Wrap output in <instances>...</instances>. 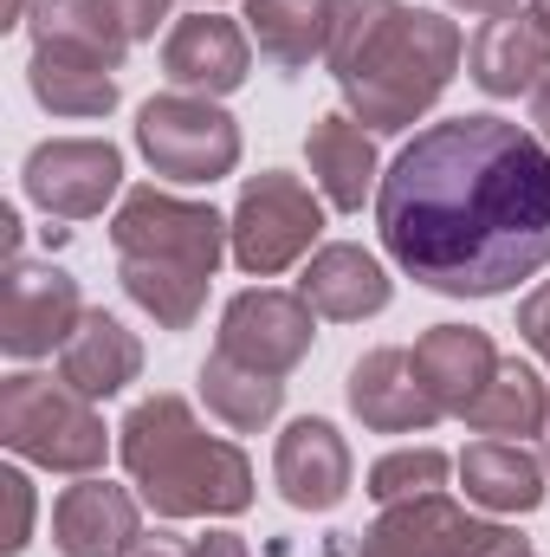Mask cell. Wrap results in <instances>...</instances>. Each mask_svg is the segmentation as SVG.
<instances>
[{
  "mask_svg": "<svg viewBox=\"0 0 550 557\" xmlns=\"http://www.w3.org/2000/svg\"><path fill=\"white\" fill-rule=\"evenodd\" d=\"M137 376H142L137 331H124L111 311H85L78 331H72L65 350H59V383L78 389L85 403H111V396H124Z\"/></svg>",
  "mask_w": 550,
  "mask_h": 557,
  "instance_id": "15",
  "label": "cell"
},
{
  "mask_svg": "<svg viewBox=\"0 0 550 557\" xmlns=\"http://www.w3.org/2000/svg\"><path fill=\"white\" fill-rule=\"evenodd\" d=\"M234 260H240V273L253 278H273L285 267H298L311 247H317V234H324V208H317V195L298 182V175H253L247 188H240V201H234Z\"/></svg>",
  "mask_w": 550,
  "mask_h": 557,
  "instance_id": "7",
  "label": "cell"
},
{
  "mask_svg": "<svg viewBox=\"0 0 550 557\" xmlns=\"http://www.w3.org/2000/svg\"><path fill=\"white\" fill-rule=\"evenodd\" d=\"M201 403L227 421L234 434H260V428H273L278 403H285V376H266V370L234 363L227 350H214L201 363Z\"/></svg>",
  "mask_w": 550,
  "mask_h": 557,
  "instance_id": "25",
  "label": "cell"
},
{
  "mask_svg": "<svg viewBox=\"0 0 550 557\" xmlns=\"http://www.w3.org/2000/svg\"><path fill=\"white\" fill-rule=\"evenodd\" d=\"M142 539V512L130 486H111L98 473H78V486L52 506V545L65 557H124Z\"/></svg>",
  "mask_w": 550,
  "mask_h": 557,
  "instance_id": "13",
  "label": "cell"
},
{
  "mask_svg": "<svg viewBox=\"0 0 550 557\" xmlns=\"http://www.w3.org/2000/svg\"><path fill=\"white\" fill-rule=\"evenodd\" d=\"M545 467H550V421H545Z\"/></svg>",
  "mask_w": 550,
  "mask_h": 557,
  "instance_id": "37",
  "label": "cell"
},
{
  "mask_svg": "<svg viewBox=\"0 0 550 557\" xmlns=\"http://www.w3.org/2000/svg\"><path fill=\"white\" fill-rule=\"evenodd\" d=\"M337 0H247V33L278 72H304L311 59L330 52Z\"/></svg>",
  "mask_w": 550,
  "mask_h": 557,
  "instance_id": "23",
  "label": "cell"
},
{
  "mask_svg": "<svg viewBox=\"0 0 550 557\" xmlns=\"http://www.w3.org/2000/svg\"><path fill=\"white\" fill-rule=\"evenodd\" d=\"M124 473L155 519H234L253 506V467L234 441L208 434L168 389L142 396L117 428Z\"/></svg>",
  "mask_w": 550,
  "mask_h": 557,
  "instance_id": "3",
  "label": "cell"
},
{
  "mask_svg": "<svg viewBox=\"0 0 550 557\" xmlns=\"http://www.w3.org/2000/svg\"><path fill=\"white\" fill-rule=\"evenodd\" d=\"M111 7H117V20H124L130 39H155V26L168 20V0H111Z\"/></svg>",
  "mask_w": 550,
  "mask_h": 557,
  "instance_id": "31",
  "label": "cell"
},
{
  "mask_svg": "<svg viewBox=\"0 0 550 557\" xmlns=\"http://www.w3.org/2000/svg\"><path fill=\"white\" fill-rule=\"evenodd\" d=\"M466 65H473V85L486 98H518V91H538L550 78V39L532 13L525 20L505 13V20H492V26L473 33Z\"/></svg>",
  "mask_w": 550,
  "mask_h": 557,
  "instance_id": "20",
  "label": "cell"
},
{
  "mask_svg": "<svg viewBox=\"0 0 550 557\" xmlns=\"http://www.w3.org/2000/svg\"><path fill=\"white\" fill-rule=\"evenodd\" d=\"M304 305L330 324H357V318H376L389 305V267L370 253V247H317L311 267L298 278Z\"/></svg>",
  "mask_w": 550,
  "mask_h": 557,
  "instance_id": "17",
  "label": "cell"
},
{
  "mask_svg": "<svg viewBox=\"0 0 550 557\" xmlns=\"http://www.w3.org/2000/svg\"><path fill=\"white\" fill-rule=\"evenodd\" d=\"M389 260L440 298H499L550 267V149L512 117H447L383 169Z\"/></svg>",
  "mask_w": 550,
  "mask_h": 557,
  "instance_id": "1",
  "label": "cell"
},
{
  "mask_svg": "<svg viewBox=\"0 0 550 557\" xmlns=\"http://www.w3.org/2000/svg\"><path fill=\"white\" fill-rule=\"evenodd\" d=\"M317 337V311L304 305V292H278V285H253L221 311V344L234 363H253L266 376H291L311 357Z\"/></svg>",
  "mask_w": 550,
  "mask_h": 557,
  "instance_id": "9",
  "label": "cell"
},
{
  "mask_svg": "<svg viewBox=\"0 0 550 557\" xmlns=\"http://www.w3.org/2000/svg\"><path fill=\"white\" fill-rule=\"evenodd\" d=\"M460 26L402 7V0H337V26H330V78L350 104V117L370 137H396L414 131V117L434 111V98L447 91V78L460 72Z\"/></svg>",
  "mask_w": 550,
  "mask_h": 557,
  "instance_id": "2",
  "label": "cell"
},
{
  "mask_svg": "<svg viewBox=\"0 0 550 557\" xmlns=\"http://www.w3.org/2000/svg\"><path fill=\"white\" fill-rule=\"evenodd\" d=\"M466 421L479 428V434H492V441H525V434H545L550 421V389L545 376L532 370V363H518V357H499V370H492V383L479 389V403L466 409Z\"/></svg>",
  "mask_w": 550,
  "mask_h": 557,
  "instance_id": "24",
  "label": "cell"
},
{
  "mask_svg": "<svg viewBox=\"0 0 550 557\" xmlns=\"http://www.w3.org/2000/svg\"><path fill=\"white\" fill-rule=\"evenodd\" d=\"M26 85L52 117H111L117 111V72L65 59V52H33Z\"/></svg>",
  "mask_w": 550,
  "mask_h": 557,
  "instance_id": "26",
  "label": "cell"
},
{
  "mask_svg": "<svg viewBox=\"0 0 550 557\" xmlns=\"http://www.w3.org/2000/svg\"><path fill=\"white\" fill-rule=\"evenodd\" d=\"M545 460L525 441H473L460 454V480L466 499L486 512H538L545 506Z\"/></svg>",
  "mask_w": 550,
  "mask_h": 557,
  "instance_id": "21",
  "label": "cell"
},
{
  "mask_svg": "<svg viewBox=\"0 0 550 557\" xmlns=\"http://www.w3.org/2000/svg\"><path fill=\"white\" fill-rule=\"evenodd\" d=\"M466 525L473 519L447 493H421V499H402V506H383V519L363 532L357 557H453Z\"/></svg>",
  "mask_w": 550,
  "mask_h": 557,
  "instance_id": "22",
  "label": "cell"
},
{
  "mask_svg": "<svg viewBox=\"0 0 550 557\" xmlns=\"http://www.w3.org/2000/svg\"><path fill=\"white\" fill-rule=\"evenodd\" d=\"M304 156H311V182L324 188L330 208L357 214L376 188H383V162H376V137L343 111V117H317L311 137H304Z\"/></svg>",
  "mask_w": 550,
  "mask_h": 557,
  "instance_id": "19",
  "label": "cell"
},
{
  "mask_svg": "<svg viewBox=\"0 0 550 557\" xmlns=\"http://www.w3.org/2000/svg\"><path fill=\"white\" fill-rule=\"evenodd\" d=\"M20 182L52 221H91L124 188V156H117V143L98 137H52L26 156Z\"/></svg>",
  "mask_w": 550,
  "mask_h": 557,
  "instance_id": "10",
  "label": "cell"
},
{
  "mask_svg": "<svg viewBox=\"0 0 550 557\" xmlns=\"http://www.w3.org/2000/svg\"><path fill=\"white\" fill-rule=\"evenodd\" d=\"M532 20L545 26V39H550V0H532Z\"/></svg>",
  "mask_w": 550,
  "mask_h": 557,
  "instance_id": "36",
  "label": "cell"
},
{
  "mask_svg": "<svg viewBox=\"0 0 550 557\" xmlns=\"http://www.w3.org/2000/svg\"><path fill=\"white\" fill-rule=\"evenodd\" d=\"M414 370H421L427 396L440 403V416H466V409L479 403V389L492 383L499 350H492V337L473 331V324H434V331H421V344H414Z\"/></svg>",
  "mask_w": 550,
  "mask_h": 557,
  "instance_id": "16",
  "label": "cell"
},
{
  "mask_svg": "<svg viewBox=\"0 0 550 557\" xmlns=\"http://www.w3.org/2000/svg\"><path fill=\"white\" fill-rule=\"evenodd\" d=\"M0 499H7V532H0V552L20 557L33 539V480L20 467H0Z\"/></svg>",
  "mask_w": 550,
  "mask_h": 557,
  "instance_id": "28",
  "label": "cell"
},
{
  "mask_svg": "<svg viewBox=\"0 0 550 557\" xmlns=\"http://www.w3.org/2000/svg\"><path fill=\"white\" fill-rule=\"evenodd\" d=\"M0 441L33 460V467H52V473H98L104 454H111V434H104V416L52 383V376H33V370H13L0 383Z\"/></svg>",
  "mask_w": 550,
  "mask_h": 557,
  "instance_id": "5",
  "label": "cell"
},
{
  "mask_svg": "<svg viewBox=\"0 0 550 557\" xmlns=\"http://www.w3.org/2000/svg\"><path fill=\"white\" fill-rule=\"evenodd\" d=\"M532 124H538V137H545V149H550V78L532 91Z\"/></svg>",
  "mask_w": 550,
  "mask_h": 557,
  "instance_id": "35",
  "label": "cell"
},
{
  "mask_svg": "<svg viewBox=\"0 0 550 557\" xmlns=\"http://www.w3.org/2000/svg\"><path fill=\"white\" fill-rule=\"evenodd\" d=\"M447 7H460V13H479V20H505V13H518V0H447Z\"/></svg>",
  "mask_w": 550,
  "mask_h": 557,
  "instance_id": "34",
  "label": "cell"
},
{
  "mask_svg": "<svg viewBox=\"0 0 550 557\" xmlns=\"http://www.w3.org/2000/svg\"><path fill=\"white\" fill-rule=\"evenodd\" d=\"M195 557H253V552H247L240 532H208V539H195Z\"/></svg>",
  "mask_w": 550,
  "mask_h": 557,
  "instance_id": "33",
  "label": "cell"
},
{
  "mask_svg": "<svg viewBox=\"0 0 550 557\" xmlns=\"http://www.w3.org/2000/svg\"><path fill=\"white\" fill-rule=\"evenodd\" d=\"M124 557H195V545H182V539H168V532H149V539H137Z\"/></svg>",
  "mask_w": 550,
  "mask_h": 557,
  "instance_id": "32",
  "label": "cell"
},
{
  "mask_svg": "<svg viewBox=\"0 0 550 557\" xmlns=\"http://www.w3.org/2000/svg\"><path fill=\"white\" fill-rule=\"evenodd\" d=\"M350 409L376 434H427L440 421V403L427 396V383L414 370V350H396V344L350 363Z\"/></svg>",
  "mask_w": 550,
  "mask_h": 557,
  "instance_id": "14",
  "label": "cell"
},
{
  "mask_svg": "<svg viewBox=\"0 0 550 557\" xmlns=\"http://www.w3.org/2000/svg\"><path fill=\"white\" fill-rule=\"evenodd\" d=\"M447 454L440 447H402V454H383L370 467V499L376 506H402V499H421V493H440L447 486Z\"/></svg>",
  "mask_w": 550,
  "mask_h": 557,
  "instance_id": "27",
  "label": "cell"
},
{
  "mask_svg": "<svg viewBox=\"0 0 550 557\" xmlns=\"http://www.w3.org/2000/svg\"><path fill=\"white\" fill-rule=\"evenodd\" d=\"M453 557H532V539H518L512 525H466L460 532V545H453Z\"/></svg>",
  "mask_w": 550,
  "mask_h": 557,
  "instance_id": "29",
  "label": "cell"
},
{
  "mask_svg": "<svg viewBox=\"0 0 550 557\" xmlns=\"http://www.w3.org/2000/svg\"><path fill=\"white\" fill-rule=\"evenodd\" d=\"M26 26H33V52H65V59L104 65V72H117L124 52L137 46L111 0H33Z\"/></svg>",
  "mask_w": 550,
  "mask_h": 557,
  "instance_id": "18",
  "label": "cell"
},
{
  "mask_svg": "<svg viewBox=\"0 0 550 557\" xmlns=\"http://www.w3.org/2000/svg\"><path fill=\"white\" fill-rule=\"evenodd\" d=\"M78 318H85V298H78L72 273H59L52 260H13L7 267V285H0V350L7 357L33 363V357L65 350Z\"/></svg>",
  "mask_w": 550,
  "mask_h": 557,
  "instance_id": "8",
  "label": "cell"
},
{
  "mask_svg": "<svg viewBox=\"0 0 550 557\" xmlns=\"http://www.w3.org/2000/svg\"><path fill=\"white\" fill-rule=\"evenodd\" d=\"M273 473L285 506H298V512H337L350 499V447L324 416H298L278 434Z\"/></svg>",
  "mask_w": 550,
  "mask_h": 557,
  "instance_id": "12",
  "label": "cell"
},
{
  "mask_svg": "<svg viewBox=\"0 0 550 557\" xmlns=\"http://www.w3.org/2000/svg\"><path fill=\"white\" fill-rule=\"evenodd\" d=\"M124 292L162 331H188L208 305L221 253H234V227L208 201H182L168 188H130L111 221Z\"/></svg>",
  "mask_w": 550,
  "mask_h": 557,
  "instance_id": "4",
  "label": "cell"
},
{
  "mask_svg": "<svg viewBox=\"0 0 550 557\" xmlns=\"http://www.w3.org/2000/svg\"><path fill=\"white\" fill-rule=\"evenodd\" d=\"M247 65H253L247 33H240L227 13H214V7L182 13V20L168 26V39H162V78H168L175 91H188V98H214V104H221L227 91L247 85Z\"/></svg>",
  "mask_w": 550,
  "mask_h": 557,
  "instance_id": "11",
  "label": "cell"
},
{
  "mask_svg": "<svg viewBox=\"0 0 550 557\" xmlns=\"http://www.w3.org/2000/svg\"><path fill=\"white\" fill-rule=\"evenodd\" d=\"M137 143L155 175L168 182H221L240 162V124L214 98L162 91L137 111Z\"/></svg>",
  "mask_w": 550,
  "mask_h": 557,
  "instance_id": "6",
  "label": "cell"
},
{
  "mask_svg": "<svg viewBox=\"0 0 550 557\" xmlns=\"http://www.w3.org/2000/svg\"><path fill=\"white\" fill-rule=\"evenodd\" d=\"M518 337H525V344L550 363V278L525 298V305H518Z\"/></svg>",
  "mask_w": 550,
  "mask_h": 557,
  "instance_id": "30",
  "label": "cell"
}]
</instances>
